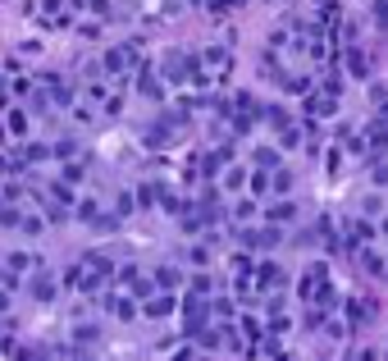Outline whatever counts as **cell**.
<instances>
[{
	"instance_id": "1f68e13d",
	"label": "cell",
	"mask_w": 388,
	"mask_h": 361,
	"mask_svg": "<svg viewBox=\"0 0 388 361\" xmlns=\"http://www.w3.org/2000/svg\"><path fill=\"white\" fill-rule=\"evenodd\" d=\"M229 5H238V0H206V9H215V14H219V9H229Z\"/></svg>"
},
{
	"instance_id": "83f0119b",
	"label": "cell",
	"mask_w": 388,
	"mask_h": 361,
	"mask_svg": "<svg viewBox=\"0 0 388 361\" xmlns=\"http://www.w3.org/2000/svg\"><path fill=\"white\" fill-rule=\"evenodd\" d=\"M188 261H192L197 270H206V266H210V251H206V247H192V251H188Z\"/></svg>"
},
{
	"instance_id": "f1b7e54d",
	"label": "cell",
	"mask_w": 388,
	"mask_h": 361,
	"mask_svg": "<svg viewBox=\"0 0 388 361\" xmlns=\"http://www.w3.org/2000/svg\"><path fill=\"white\" fill-rule=\"evenodd\" d=\"M375 23L388 32V0H375Z\"/></svg>"
},
{
	"instance_id": "7402d4cb",
	"label": "cell",
	"mask_w": 388,
	"mask_h": 361,
	"mask_svg": "<svg viewBox=\"0 0 388 361\" xmlns=\"http://www.w3.org/2000/svg\"><path fill=\"white\" fill-rule=\"evenodd\" d=\"M256 170H279V151L274 146H260L256 151Z\"/></svg>"
},
{
	"instance_id": "9a60e30c",
	"label": "cell",
	"mask_w": 388,
	"mask_h": 361,
	"mask_svg": "<svg viewBox=\"0 0 388 361\" xmlns=\"http://www.w3.org/2000/svg\"><path fill=\"white\" fill-rule=\"evenodd\" d=\"M73 215L83 220V224H96V220L105 215V211H101V201H96V197H83V201H78V206H73Z\"/></svg>"
},
{
	"instance_id": "d6a6232c",
	"label": "cell",
	"mask_w": 388,
	"mask_h": 361,
	"mask_svg": "<svg viewBox=\"0 0 388 361\" xmlns=\"http://www.w3.org/2000/svg\"><path fill=\"white\" fill-rule=\"evenodd\" d=\"M9 311V288H0V316Z\"/></svg>"
},
{
	"instance_id": "ba28073f",
	"label": "cell",
	"mask_w": 388,
	"mask_h": 361,
	"mask_svg": "<svg viewBox=\"0 0 388 361\" xmlns=\"http://www.w3.org/2000/svg\"><path fill=\"white\" fill-rule=\"evenodd\" d=\"M284 284H288L284 266H274V261H260V266H256V288L260 292H279Z\"/></svg>"
},
{
	"instance_id": "9c48e42d",
	"label": "cell",
	"mask_w": 388,
	"mask_h": 361,
	"mask_svg": "<svg viewBox=\"0 0 388 361\" xmlns=\"http://www.w3.org/2000/svg\"><path fill=\"white\" fill-rule=\"evenodd\" d=\"M138 92L147 96V101H164V78H155L151 64H142V69H138Z\"/></svg>"
},
{
	"instance_id": "6da1fadb",
	"label": "cell",
	"mask_w": 388,
	"mask_h": 361,
	"mask_svg": "<svg viewBox=\"0 0 388 361\" xmlns=\"http://www.w3.org/2000/svg\"><path fill=\"white\" fill-rule=\"evenodd\" d=\"M110 279H114V261L105 256V251H87L83 266L69 275V284L83 292V297H101V292L110 288Z\"/></svg>"
},
{
	"instance_id": "30bf717a",
	"label": "cell",
	"mask_w": 388,
	"mask_h": 361,
	"mask_svg": "<svg viewBox=\"0 0 388 361\" xmlns=\"http://www.w3.org/2000/svg\"><path fill=\"white\" fill-rule=\"evenodd\" d=\"M334 110H338L334 92H315V96H306V119H310V124H315V119H329Z\"/></svg>"
},
{
	"instance_id": "5bb4252c",
	"label": "cell",
	"mask_w": 388,
	"mask_h": 361,
	"mask_svg": "<svg viewBox=\"0 0 388 361\" xmlns=\"http://www.w3.org/2000/svg\"><path fill=\"white\" fill-rule=\"evenodd\" d=\"M155 288H160V292H174V288H178L183 284V270L178 266H155Z\"/></svg>"
},
{
	"instance_id": "f546056e",
	"label": "cell",
	"mask_w": 388,
	"mask_h": 361,
	"mask_svg": "<svg viewBox=\"0 0 388 361\" xmlns=\"http://www.w3.org/2000/svg\"><path fill=\"white\" fill-rule=\"evenodd\" d=\"M78 179H83V165L69 160V165H64V183H78Z\"/></svg>"
},
{
	"instance_id": "4316f807",
	"label": "cell",
	"mask_w": 388,
	"mask_h": 361,
	"mask_svg": "<svg viewBox=\"0 0 388 361\" xmlns=\"http://www.w3.org/2000/svg\"><path fill=\"white\" fill-rule=\"evenodd\" d=\"M251 215H256V206H251V201H233V220H238V224H247Z\"/></svg>"
},
{
	"instance_id": "836d02e7",
	"label": "cell",
	"mask_w": 388,
	"mask_h": 361,
	"mask_svg": "<svg viewBox=\"0 0 388 361\" xmlns=\"http://www.w3.org/2000/svg\"><path fill=\"white\" fill-rule=\"evenodd\" d=\"M356 361H375V353H356Z\"/></svg>"
},
{
	"instance_id": "7c38bea8",
	"label": "cell",
	"mask_w": 388,
	"mask_h": 361,
	"mask_svg": "<svg viewBox=\"0 0 388 361\" xmlns=\"http://www.w3.org/2000/svg\"><path fill=\"white\" fill-rule=\"evenodd\" d=\"M370 316H375V302H361V297L347 302V325H352V329H365V325H370Z\"/></svg>"
},
{
	"instance_id": "5b68a950",
	"label": "cell",
	"mask_w": 388,
	"mask_h": 361,
	"mask_svg": "<svg viewBox=\"0 0 388 361\" xmlns=\"http://www.w3.org/2000/svg\"><path fill=\"white\" fill-rule=\"evenodd\" d=\"M192 73H197V55H164V83H192Z\"/></svg>"
},
{
	"instance_id": "ffe728a7",
	"label": "cell",
	"mask_w": 388,
	"mask_h": 361,
	"mask_svg": "<svg viewBox=\"0 0 388 361\" xmlns=\"http://www.w3.org/2000/svg\"><path fill=\"white\" fill-rule=\"evenodd\" d=\"M73 155H78V142L73 138H60L51 146V160H73Z\"/></svg>"
},
{
	"instance_id": "4dcf8cb0",
	"label": "cell",
	"mask_w": 388,
	"mask_h": 361,
	"mask_svg": "<svg viewBox=\"0 0 388 361\" xmlns=\"http://www.w3.org/2000/svg\"><path fill=\"white\" fill-rule=\"evenodd\" d=\"M375 188H388V160L375 165Z\"/></svg>"
},
{
	"instance_id": "2e32d148",
	"label": "cell",
	"mask_w": 388,
	"mask_h": 361,
	"mask_svg": "<svg viewBox=\"0 0 388 361\" xmlns=\"http://www.w3.org/2000/svg\"><path fill=\"white\" fill-rule=\"evenodd\" d=\"M269 192H274V197H288V192H293V174H288L284 165L269 170Z\"/></svg>"
},
{
	"instance_id": "277c9868",
	"label": "cell",
	"mask_w": 388,
	"mask_h": 361,
	"mask_svg": "<svg viewBox=\"0 0 388 361\" xmlns=\"http://www.w3.org/2000/svg\"><path fill=\"white\" fill-rule=\"evenodd\" d=\"M28 297L32 302H55L60 297V284H55V275L46 266H37L32 275H28Z\"/></svg>"
},
{
	"instance_id": "8fae6325",
	"label": "cell",
	"mask_w": 388,
	"mask_h": 361,
	"mask_svg": "<svg viewBox=\"0 0 388 361\" xmlns=\"http://www.w3.org/2000/svg\"><path fill=\"white\" fill-rule=\"evenodd\" d=\"M293 220H297V201H274V206H265V224H279V229H288Z\"/></svg>"
},
{
	"instance_id": "cb8c5ba5",
	"label": "cell",
	"mask_w": 388,
	"mask_h": 361,
	"mask_svg": "<svg viewBox=\"0 0 388 361\" xmlns=\"http://www.w3.org/2000/svg\"><path fill=\"white\" fill-rule=\"evenodd\" d=\"M133 206H138V197H133V192H119V201H114V215L128 220V215H133Z\"/></svg>"
},
{
	"instance_id": "603a6c76",
	"label": "cell",
	"mask_w": 388,
	"mask_h": 361,
	"mask_svg": "<svg viewBox=\"0 0 388 361\" xmlns=\"http://www.w3.org/2000/svg\"><path fill=\"white\" fill-rule=\"evenodd\" d=\"M219 183H224V192H238L242 188V170L233 165V170H219Z\"/></svg>"
},
{
	"instance_id": "7a4b0ae2",
	"label": "cell",
	"mask_w": 388,
	"mask_h": 361,
	"mask_svg": "<svg viewBox=\"0 0 388 361\" xmlns=\"http://www.w3.org/2000/svg\"><path fill=\"white\" fill-rule=\"evenodd\" d=\"M142 46L138 42H119V46H110V51L101 55V69L110 73V78H138V69H142Z\"/></svg>"
},
{
	"instance_id": "4fadbf2b",
	"label": "cell",
	"mask_w": 388,
	"mask_h": 361,
	"mask_svg": "<svg viewBox=\"0 0 388 361\" xmlns=\"http://www.w3.org/2000/svg\"><path fill=\"white\" fill-rule=\"evenodd\" d=\"M142 311H147L151 320H164V316L174 311V292H151V297L142 302Z\"/></svg>"
},
{
	"instance_id": "ac0fdd59",
	"label": "cell",
	"mask_w": 388,
	"mask_h": 361,
	"mask_svg": "<svg viewBox=\"0 0 388 361\" xmlns=\"http://www.w3.org/2000/svg\"><path fill=\"white\" fill-rule=\"evenodd\" d=\"M5 129L14 133V138H28V114L18 110V105H14V110H5Z\"/></svg>"
},
{
	"instance_id": "d6986e66",
	"label": "cell",
	"mask_w": 388,
	"mask_h": 361,
	"mask_svg": "<svg viewBox=\"0 0 388 361\" xmlns=\"http://www.w3.org/2000/svg\"><path fill=\"white\" fill-rule=\"evenodd\" d=\"M347 69H352V78H370V60L361 51H347Z\"/></svg>"
},
{
	"instance_id": "e575fe53",
	"label": "cell",
	"mask_w": 388,
	"mask_h": 361,
	"mask_svg": "<svg viewBox=\"0 0 388 361\" xmlns=\"http://www.w3.org/2000/svg\"><path fill=\"white\" fill-rule=\"evenodd\" d=\"M0 5H5V0H0Z\"/></svg>"
},
{
	"instance_id": "d4e9b609",
	"label": "cell",
	"mask_w": 388,
	"mask_h": 361,
	"mask_svg": "<svg viewBox=\"0 0 388 361\" xmlns=\"http://www.w3.org/2000/svg\"><path fill=\"white\" fill-rule=\"evenodd\" d=\"M269 192V170H256L251 174V197H265Z\"/></svg>"
},
{
	"instance_id": "8992f818",
	"label": "cell",
	"mask_w": 388,
	"mask_h": 361,
	"mask_svg": "<svg viewBox=\"0 0 388 361\" xmlns=\"http://www.w3.org/2000/svg\"><path fill=\"white\" fill-rule=\"evenodd\" d=\"M229 60H233L229 46H206V51H197V69H201V73H210V78L224 73V69H229Z\"/></svg>"
},
{
	"instance_id": "3957f363",
	"label": "cell",
	"mask_w": 388,
	"mask_h": 361,
	"mask_svg": "<svg viewBox=\"0 0 388 361\" xmlns=\"http://www.w3.org/2000/svg\"><path fill=\"white\" fill-rule=\"evenodd\" d=\"M201 329H210V297H197V292H188V297H183V334L197 338Z\"/></svg>"
},
{
	"instance_id": "52a82bcc",
	"label": "cell",
	"mask_w": 388,
	"mask_h": 361,
	"mask_svg": "<svg viewBox=\"0 0 388 361\" xmlns=\"http://www.w3.org/2000/svg\"><path fill=\"white\" fill-rule=\"evenodd\" d=\"M37 266H42L37 251H9V256H5V270H9V279H14V288H18V279H28Z\"/></svg>"
},
{
	"instance_id": "484cf974",
	"label": "cell",
	"mask_w": 388,
	"mask_h": 361,
	"mask_svg": "<svg viewBox=\"0 0 388 361\" xmlns=\"http://www.w3.org/2000/svg\"><path fill=\"white\" fill-rule=\"evenodd\" d=\"M42 18H46V23H60V18H64V0H46Z\"/></svg>"
},
{
	"instance_id": "44dd1931",
	"label": "cell",
	"mask_w": 388,
	"mask_h": 361,
	"mask_svg": "<svg viewBox=\"0 0 388 361\" xmlns=\"http://www.w3.org/2000/svg\"><path fill=\"white\" fill-rule=\"evenodd\" d=\"M51 197L60 201V206H73V183H64V179H55L51 183Z\"/></svg>"
},
{
	"instance_id": "e0dca14e",
	"label": "cell",
	"mask_w": 388,
	"mask_h": 361,
	"mask_svg": "<svg viewBox=\"0 0 388 361\" xmlns=\"http://www.w3.org/2000/svg\"><path fill=\"white\" fill-rule=\"evenodd\" d=\"M188 292H197V297H215V279H210L206 270H197V275H192V284H188Z\"/></svg>"
}]
</instances>
